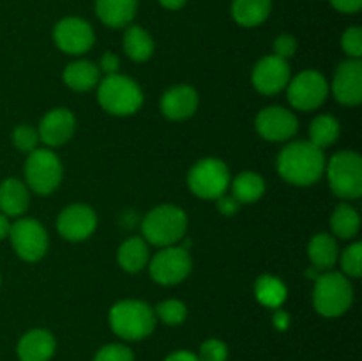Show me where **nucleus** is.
I'll return each mask as SVG.
<instances>
[{
  "instance_id": "40",
  "label": "nucleus",
  "mask_w": 362,
  "mask_h": 361,
  "mask_svg": "<svg viewBox=\"0 0 362 361\" xmlns=\"http://www.w3.org/2000/svg\"><path fill=\"white\" fill-rule=\"evenodd\" d=\"M339 13H357L362 7V0H329Z\"/></svg>"
},
{
  "instance_id": "6",
  "label": "nucleus",
  "mask_w": 362,
  "mask_h": 361,
  "mask_svg": "<svg viewBox=\"0 0 362 361\" xmlns=\"http://www.w3.org/2000/svg\"><path fill=\"white\" fill-rule=\"evenodd\" d=\"M329 186L332 193L345 200L362 195V159L354 151H339L325 165Z\"/></svg>"
},
{
  "instance_id": "16",
  "label": "nucleus",
  "mask_w": 362,
  "mask_h": 361,
  "mask_svg": "<svg viewBox=\"0 0 362 361\" xmlns=\"http://www.w3.org/2000/svg\"><path fill=\"white\" fill-rule=\"evenodd\" d=\"M332 94L345 106L359 105L362 101L361 59H349L339 64L332 80Z\"/></svg>"
},
{
  "instance_id": "2",
  "label": "nucleus",
  "mask_w": 362,
  "mask_h": 361,
  "mask_svg": "<svg viewBox=\"0 0 362 361\" xmlns=\"http://www.w3.org/2000/svg\"><path fill=\"white\" fill-rule=\"evenodd\" d=\"M110 328L127 342H138L152 335L156 329V314L145 301L122 299L115 303L108 315Z\"/></svg>"
},
{
  "instance_id": "24",
  "label": "nucleus",
  "mask_w": 362,
  "mask_h": 361,
  "mask_svg": "<svg viewBox=\"0 0 362 361\" xmlns=\"http://www.w3.org/2000/svg\"><path fill=\"white\" fill-rule=\"evenodd\" d=\"M119 265L127 273H140L148 264V246L144 237H129L117 251Z\"/></svg>"
},
{
  "instance_id": "23",
  "label": "nucleus",
  "mask_w": 362,
  "mask_h": 361,
  "mask_svg": "<svg viewBox=\"0 0 362 361\" xmlns=\"http://www.w3.org/2000/svg\"><path fill=\"white\" fill-rule=\"evenodd\" d=\"M271 0H233L232 16L240 27H258L271 14Z\"/></svg>"
},
{
  "instance_id": "34",
  "label": "nucleus",
  "mask_w": 362,
  "mask_h": 361,
  "mask_svg": "<svg viewBox=\"0 0 362 361\" xmlns=\"http://www.w3.org/2000/svg\"><path fill=\"white\" fill-rule=\"evenodd\" d=\"M198 361H226L228 360V347L218 338L205 340L200 345V353L197 354Z\"/></svg>"
},
{
  "instance_id": "10",
  "label": "nucleus",
  "mask_w": 362,
  "mask_h": 361,
  "mask_svg": "<svg viewBox=\"0 0 362 361\" xmlns=\"http://www.w3.org/2000/svg\"><path fill=\"white\" fill-rule=\"evenodd\" d=\"M288 101L296 110L310 112L324 105L329 94V84L318 71L308 69L288 81Z\"/></svg>"
},
{
  "instance_id": "32",
  "label": "nucleus",
  "mask_w": 362,
  "mask_h": 361,
  "mask_svg": "<svg viewBox=\"0 0 362 361\" xmlns=\"http://www.w3.org/2000/svg\"><path fill=\"white\" fill-rule=\"evenodd\" d=\"M341 271L350 278H359L362 275V244L354 243L343 251L341 255Z\"/></svg>"
},
{
  "instance_id": "39",
  "label": "nucleus",
  "mask_w": 362,
  "mask_h": 361,
  "mask_svg": "<svg viewBox=\"0 0 362 361\" xmlns=\"http://www.w3.org/2000/svg\"><path fill=\"white\" fill-rule=\"evenodd\" d=\"M99 71L108 76V74H115L119 73V57L112 52H106L105 55L101 57V62H99Z\"/></svg>"
},
{
  "instance_id": "22",
  "label": "nucleus",
  "mask_w": 362,
  "mask_h": 361,
  "mask_svg": "<svg viewBox=\"0 0 362 361\" xmlns=\"http://www.w3.org/2000/svg\"><path fill=\"white\" fill-rule=\"evenodd\" d=\"M64 84L76 92H87L101 81V71L88 60H76L64 69Z\"/></svg>"
},
{
  "instance_id": "13",
  "label": "nucleus",
  "mask_w": 362,
  "mask_h": 361,
  "mask_svg": "<svg viewBox=\"0 0 362 361\" xmlns=\"http://www.w3.org/2000/svg\"><path fill=\"white\" fill-rule=\"evenodd\" d=\"M98 227V216L87 204L67 205L57 218V230L67 241H85L94 234Z\"/></svg>"
},
{
  "instance_id": "36",
  "label": "nucleus",
  "mask_w": 362,
  "mask_h": 361,
  "mask_svg": "<svg viewBox=\"0 0 362 361\" xmlns=\"http://www.w3.org/2000/svg\"><path fill=\"white\" fill-rule=\"evenodd\" d=\"M341 46L350 59H361L362 57V30L359 27L346 28L341 38Z\"/></svg>"
},
{
  "instance_id": "42",
  "label": "nucleus",
  "mask_w": 362,
  "mask_h": 361,
  "mask_svg": "<svg viewBox=\"0 0 362 361\" xmlns=\"http://www.w3.org/2000/svg\"><path fill=\"white\" fill-rule=\"evenodd\" d=\"M163 361H198V356L191 350H175V353L168 354Z\"/></svg>"
},
{
  "instance_id": "12",
  "label": "nucleus",
  "mask_w": 362,
  "mask_h": 361,
  "mask_svg": "<svg viewBox=\"0 0 362 361\" xmlns=\"http://www.w3.org/2000/svg\"><path fill=\"white\" fill-rule=\"evenodd\" d=\"M53 39L55 45L69 55H81L88 52L94 45V30L90 23L81 18H64L55 25L53 30Z\"/></svg>"
},
{
  "instance_id": "9",
  "label": "nucleus",
  "mask_w": 362,
  "mask_h": 361,
  "mask_svg": "<svg viewBox=\"0 0 362 361\" xmlns=\"http://www.w3.org/2000/svg\"><path fill=\"white\" fill-rule=\"evenodd\" d=\"M9 239L18 257L27 262L41 260L48 250V232L37 219L21 218L14 222Z\"/></svg>"
},
{
  "instance_id": "7",
  "label": "nucleus",
  "mask_w": 362,
  "mask_h": 361,
  "mask_svg": "<svg viewBox=\"0 0 362 361\" xmlns=\"http://www.w3.org/2000/svg\"><path fill=\"white\" fill-rule=\"evenodd\" d=\"M187 186L198 198L218 200L230 186L228 166L218 158L200 159L187 173Z\"/></svg>"
},
{
  "instance_id": "3",
  "label": "nucleus",
  "mask_w": 362,
  "mask_h": 361,
  "mask_svg": "<svg viewBox=\"0 0 362 361\" xmlns=\"http://www.w3.org/2000/svg\"><path fill=\"white\" fill-rule=\"evenodd\" d=\"M187 230V214L179 205L165 204L152 209L141 222V234L154 246H175Z\"/></svg>"
},
{
  "instance_id": "37",
  "label": "nucleus",
  "mask_w": 362,
  "mask_h": 361,
  "mask_svg": "<svg viewBox=\"0 0 362 361\" xmlns=\"http://www.w3.org/2000/svg\"><path fill=\"white\" fill-rule=\"evenodd\" d=\"M297 52V41L293 35L283 34L279 38H276L274 41V55L281 57V59L288 60L290 57L296 55Z\"/></svg>"
},
{
  "instance_id": "38",
  "label": "nucleus",
  "mask_w": 362,
  "mask_h": 361,
  "mask_svg": "<svg viewBox=\"0 0 362 361\" xmlns=\"http://www.w3.org/2000/svg\"><path fill=\"white\" fill-rule=\"evenodd\" d=\"M240 204L233 198V195H221L218 198V211L225 216H233L239 211Z\"/></svg>"
},
{
  "instance_id": "14",
  "label": "nucleus",
  "mask_w": 362,
  "mask_h": 361,
  "mask_svg": "<svg viewBox=\"0 0 362 361\" xmlns=\"http://www.w3.org/2000/svg\"><path fill=\"white\" fill-rule=\"evenodd\" d=\"M255 126L258 134L269 142H286L299 130L297 117L283 106H269L262 110Z\"/></svg>"
},
{
  "instance_id": "44",
  "label": "nucleus",
  "mask_w": 362,
  "mask_h": 361,
  "mask_svg": "<svg viewBox=\"0 0 362 361\" xmlns=\"http://www.w3.org/2000/svg\"><path fill=\"white\" fill-rule=\"evenodd\" d=\"M186 2L187 0H159V4H161L163 7H166V9H172V11L180 9V7H182Z\"/></svg>"
},
{
  "instance_id": "41",
  "label": "nucleus",
  "mask_w": 362,
  "mask_h": 361,
  "mask_svg": "<svg viewBox=\"0 0 362 361\" xmlns=\"http://www.w3.org/2000/svg\"><path fill=\"white\" fill-rule=\"evenodd\" d=\"M272 322H274V328L278 329V331H285V329H288V326H290V315L286 314V311L279 310L278 308V310L274 311Z\"/></svg>"
},
{
  "instance_id": "15",
  "label": "nucleus",
  "mask_w": 362,
  "mask_h": 361,
  "mask_svg": "<svg viewBox=\"0 0 362 361\" xmlns=\"http://www.w3.org/2000/svg\"><path fill=\"white\" fill-rule=\"evenodd\" d=\"M255 88L265 96L278 94L279 91L288 85L290 81V66L288 60L278 55H267L255 66L251 74Z\"/></svg>"
},
{
  "instance_id": "26",
  "label": "nucleus",
  "mask_w": 362,
  "mask_h": 361,
  "mask_svg": "<svg viewBox=\"0 0 362 361\" xmlns=\"http://www.w3.org/2000/svg\"><path fill=\"white\" fill-rule=\"evenodd\" d=\"M255 296H257L260 304L272 308V310H278L286 301L288 289L278 276L262 275L255 283Z\"/></svg>"
},
{
  "instance_id": "43",
  "label": "nucleus",
  "mask_w": 362,
  "mask_h": 361,
  "mask_svg": "<svg viewBox=\"0 0 362 361\" xmlns=\"http://www.w3.org/2000/svg\"><path fill=\"white\" fill-rule=\"evenodd\" d=\"M9 230H11V223H9V216H6L4 212H0V241L9 237Z\"/></svg>"
},
{
  "instance_id": "31",
  "label": "nucleus",
  "mask_w": 362,
  "mask_h": 361,
  "mask_svg": "<svg viewBox=\"0 0 362 361\" xmlns=\"http://www.w3.org/2000/svg\"><path fill=\"white\" fill-rule=\"evenodd\" d=\"M156 319H161L168 326H180L187 317V306L179 299H166L154 310Z\"/></svg>"
},
{
  "instance_id": "17",
  "label": "nucleus",
  "mask_w": 362,
  "mask_h": 361,
  "mask_svg": "<svg viewBox=\"0 0 362 361\" xmlns=\"http://www.w3.org/2000/svg\"><path fill=\"white\" fill-rule=\"evenodd\" d=\"M76 130V119L67 108H55L42 117L39 124V140L49 147H59L71 140Z\"/></svg>"
},
{
  "instance_id": "21",
  "label": "nucleus",
  "mask_w": 362,
  "mask_h": 361,
  "mask_svg": "<svg viewBox=\"0 0 362 361\" xmlns=\"http://www.w3.org/2000/svg\"><path fill=\"white\" fill-rule=\"evenodd\" d=\"M30 195L27 186L16 177H7L0 183V212L6 216H21L28 207Z\"/></svg>"
},
{
  "instance_id": "1",
  "label": "nucleus",
  "mask_w": 362,
  "mask_h": 361,
  "mask_svg": "<svg viewBox=\"0 0 362 361\" xmlns=\"http://www.w3.org/2000/svg\"><path fill=\"white\" fill-rule=\"evenodd\" d=\"M278 172L293 186H311L325 172L322 149L311 142H292L278 156Z\"/></svg>"
},
{
  "instance_id": "19",
  "label": "nucleus",
  "mask_w": 362,
  "mask_h": 361,
  "mask_svg": "<svg viewBox=\"0 0 362 361\" xmlns=\"http://www.w3.org/2000/svg\"><path fill=\"white\" fill-rule=\"evenodd\" d=\"M55 336L48 329H30L20 338L16 354L20 361H49L55 354Z\"/></svg>"
},
{
  "instance_id": "30",
  "label": "nucleus",
  "mask_w": 362,
  "mask_h": 361,
  "mask_svg": "<svg viewBox=\"0 0 362 361\" xmlns=\"http://www.w3.org/2000/svg\"><path fill=\"white\" fill-rule=\"evenodd\" d=\"M339 137V122L336 117L324 113L318 115L310 126V142L318 149H325L334 144Z\"/></svg>"
},
{
  "instance_id": "4",
  "label": "nucleus",
  "mask_w": 362,
  "mask_h": 361,
  "mask_svg": "<svg viewBox=\"0 0 362 361\" xmlns=\"http://www.w3.org/2000/svg\"><path fill=\"white\" fill-rule=\"evenodd\" d=\"M98 99L103 110L117 117L136 113L144 105L141 87L126 74H108L98 84Z\"/></svg>"
},
{
  "instance_id": "45",
  "label": "nucleus",
  "mask_w": 362,
  "mask_h": 361,
  "mask_svg": "<svg viewBox=\"0 0 362 361\" xmlns=\"http://www.w3.org/2000/svg\"><path fill=\"white\" fill-rule=\"evenodd\" d=\"M0 282H2V278H0Z\"/></svg>"
},
{
  "instance_id": "18",
  "label": "nucleus",
  "mask_w": 362,
  "mask_h": 361,
  "mask_svg": "<svg viewBox=\"0 0 362 361\" xmlns=\"http://www.w3.org/2000/svg\"><path fill=\"white\" fill-rule=\"evenodd\" d=\"M161 113L170 120H186L198 108V92L191 85H173L161 96Z\"/></svg>"
},
{
  "instance_id": "35",
  "label": "nucleus",
  "mask_w": 362,
  "mask_h": 361,
  "mask_svg": "<svg viewBox=\"0 0 362 361\" xmlns=\"http://www.w3.org/2000/svg\"><path fill=\"white\" fill-rule=\"evenodd\" d=\"M94 361H134V354L124 343H108L95 353Z\"/></svg>"
},
{
  "instance_id": "28",
  "label": "nucleus",
  "mask_w": 362,
  "mask_h": 361,
  "mask_svg": "<svg viewBox=\"0 0 362 361\" xmlns=\"http://www.w3.org/2000/svg\"><path fill=\"white\" fill-rule=\"evenodd\" d=\"M124 52L134 62H145L154 53V41L141 27H129L124 34Z\"/></svg>"
},
{
  "instance_id": "27",
  "label": "nucleus",
  "mask_w": 362,
  "mask_h": 361,
  "mask_svg": "<svg viewBox=\"0 0 362 361\" xmlns=\"http://www.w3.org/2000/svg\"><path fill=\"white\" fill-rule=\"evenodd\" d=\"M264 193L265 180L257 172L246 170L232 180V195L239 204H253V202L260 200Z\"/></svg>"
},
{
  "instance_id": "20",
  "label": "nucleus",
  "mask_w": 362,
  "mask_h": 361,
  "mask_svg": "<svg viewBox=\"0 0 362 361\" xmlns=\"http://www.w3.org/2000/svg\"><path fill=\"white\" fill-rule=\"evenodd\" d=\"M138 0H95V13L105 25L112 28L126 27L136 14Z\"/></svg>"
},
{
  "instance_id": "33",
  "label": "nucleus",
  "mask_w": 362,
  "mask_h": 361,
  "mask_svg": "<svg viewBox=\"0 0 362 361\" xmlns=\"http://www.w3.org/2000/svg\"><path fill=\"white\" fill-rule=\"evenodd\" d=\"M13 142L16 145V149H20L21 152H32L34 149H37L39 144L37 130L28 126V124H20L13 131Z\"/></svg>"
},
{
  "instance_id": "5",
  "label": "nucleus",
  "mask_w": 362,
  "mask_h": 361,
  "mask_svg": "<svg viewBox=\"0 0 362 361\" xmlns=\"http://www.w3.org/2000/svg\"><path fill=\"white\" fill-rule=\"evenodd\" d=\"M354 301L352 283L343 273H325L315 280L313 304L315 310L324 317H339L345 314Z\"/></svg>"
},
{
  "instance_id": "8",
  "label": "nucleus",
  "mask_w": 362,
  "mask_h": 361,
  "mask_svg": "<svg viewBox=\"0 0 362 361\" xmlns=\"http://www.w3.org/2000/svg\"><path fill=\"white\" fill-rule=\"evenodd\" d=\"M25 180L28 188L39 195H48L59 188L62 180V163L49 149H34L25 163Z\"/></svg>"
},
{
  "instance_id": "25",
  "label": "nucleus",
  "mask_w": 362,
  "mask_h": 361,
  "mask_svg": "<svg viewBox=\"0 0 362 361\" xmlns=\"http://www.w3.org/2000/svg\"><path fill=\"white\" fill-rule=\"evenodd\" d=\"M308 255L313 268L331 269L338 260V244L331 234H317L308 244Z\"/></svg>"
},
{
  "instance_id": "11",
  "label": "nucleus",
  "mask_w": 362,
  "mask_h": 361,
  "mask_svg": "<svg viewBox=\"0 0 362 361\" xmlns=\"http://www.w3.org/2000/svg\"><path fill=\"white\" fill-rule=\"evenodd\" d=\"M151 276L159 285H177L191 273L189 251L182 246H166L152 257Z\"/></svg>"
},
{
  "instance_id": "29",
  "label": "nucleus",
  "mask_w": 362,
  "mask_h": 361,
  "mask_svg": "<svg viewBox=\"0 0 362 361\" xmlns=\"http://www.w3.org/2000/svg\"><path fill=\"white\" fill-rule=\"evenodd\" d=\"M361 227L359 212L349 204H341L334 209L331 216L332 234L339 239H352L357 236Z\"/></svg>"
}]
</instances>
